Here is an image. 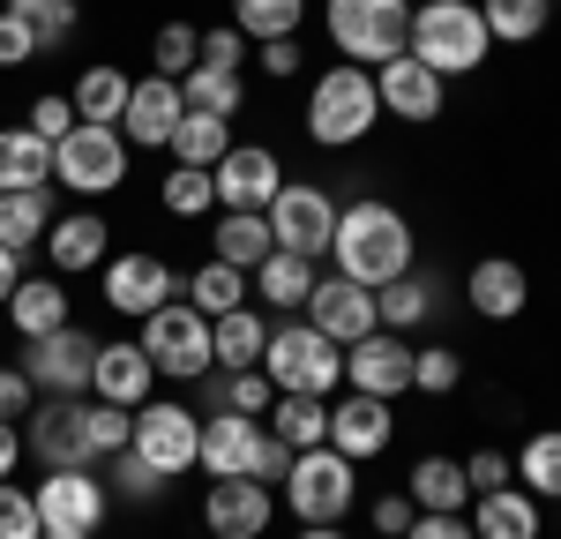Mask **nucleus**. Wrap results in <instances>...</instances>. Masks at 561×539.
I'll use <instances>...</instances> for the list:
<instances>
[{"mask_svg":"<svg viewBox=\"0 0 561 539\" xmlns=\"http://www.w3.org/2000/svg\"><path fill=\"white\" fill-rule=\"evenodd\" d=\"M150 382H158V367H150V353L135 337H113V345H98V359H90V398L121 404V412L150 404Z\"/></svg>","mask_w":561,"mask_h":539,"instance_id":"nucleus-22","label":"nucleus"},{"mask_svg":"<svg viewBox=\"0 0 561 539\" xmlns=\"http://www.w3.org/2000/svg\"><path fill=\"white\" fill-rule=\"evenodd\" d=\"M404 539H479V532H472V517H465V509H420Z\"/></svg>","mask_w":561,"mask_h":539,"instance_id":"nucleus-53","label":"nucleus"},{"mask_svg":"<svg viewBox=\"0 0 561 539\" xmlns=\"http://www.w3.org/2000/svg\"><path fill=\"white\" fill-rule=\"evenodd\" d=\"M142 353H150V367L165 375V382H203L217 367L210 353V314H195L187 300H165L158 314H142V337H135Z\"/></svg>","mask_w":561,"mask_h":539,"instance_id":"nucleus-7","label":"nucleus"},{"mask_svg":"<svg viewBox=\"0 0 561 539\" xmlns=\"http://www.w3.org/2000/svg\"><path fill=\"white\" fill-rule=\"evenodd\" d=\"M45 255H53V277H76V270H105L113 255V232L98 210H68V218H53L45 232Z\"/></svg>","mask_w":561,"mask_h":539,"instance_id":"nucleus-25","label":"nucleus"},{"mask_svg":"<svg viewBox=\"0 0 561 539\" xmlns=\"http://www.w3.org/2000/svg\"><path fill=\"white\" fill-rule=\"evenodd\" d=\"M465 382V359L449 353V345H420L412 353V390H427V398H449Z\"/></svg>","mask_w":561,"mask_h":539,"instance_id":"nucleus-49","label":"nucleus"},{"mask_svg":"<svg viewBox=\"0 0 561 539\" xmlns=\"http://www.w3.org/2000/svg\"><path fill=\"white\" fill-rule=\"evenodd\" d=\"M8 15H23V31L38 38V53L76 38V0H8Z\"/></svg>","mask_w":561,"mask_h":539,"instance_id":"nucleus-46","label":"nucleus"},{"mask_svg":"<svg viewBox=\"0 0 561 539\" xmlns=\"http://www.w3.org/2000/svg\"><path fill=\"white\" fill-rule=\"evenodd\" d=\"M472 532H479V539H539V494H524V488L479 494Z\"/></svg>","mask_w":561,"mask_h":539,"instance_id":"nucleus-31","label":"nucleus"},{"mask_svg":"<svg viewBox=\"0 0 561 539\" xmlns=\"http://www.w3.org/2000/svg\"><path fill=\"white\" fill-rule=\"evenodd\" d=\"M270 240L285 248V255H330V240H337V203H330V187H314V180H285L277 195H270Z\"/></svg>","mask_w":561,"mask_h":539,"instance_id":"nucleus-10","label":"nucleus"},{"mask_svg":"<svg viewBox=\"0 0 561 539\" xmlns=\"http://www.w3.org/2000/svg\"><path fill=\"white\" fill-rule=\"evenodd\" d=\"M135 457H150L165 480H180V472H195V449H203V420L187 412L180 398H150L135 404V435H128Z\"/></svg>","mask_w":561,"mask_h":539,"instance_id":"nucleus-11","label":"nucleus"},{"mask_svg":"<svg viewBox=\"0 0 561 539\" xmlns=\"http://www.w3.org/2000/svg\"><path fill=\"white\" fill-rule=\"evenodd\" d=\"M240 98H248V90H240L232 68H195V76H180V105H187V113H217V121H232Z\"/></svg>","mask_w":561,"mask_h":539,"instance_id":"nucleus-42","label":"nucleus"},{"mask_svg":"<svg viewBox=\"0 0 561 539\" xmlns=\"http://www.w3.org/2000/svg\"><path fill=\"white\" fill-rule=\"evenodd\" d=\"M517 480H524V494H554L561 502V427H539L517 449Z\"/></svg>","mask_w":561,"mask_h":539,"instance_id":"nucleus-44","label":"nucleus"},{"mask_svg":"<svg viewBox=\"0 0 561 539\" xmlns=\"http://www.w3.org/2000/svg\"><path fill=\"white\" fill-rule=\"evenodd\" d=\"M15 465H23V427L0 420V480H15Z\"/></svg>","mask_w":561,"mask_h":539,"instance_id":"nucleus-59","label":"nucleus"},{"mask_svg":"<svg viewBox=\"0 0 561 539\" xmlns=\"http://www.w3.org/2000/svg\"><path fill=\"white\" fill-rule=\"evenodd\" d=\"M23 60H38V38L23 31V15L0 8V68H23Z\"/></svg>","mask_w":561,"mask_h":539,"instance_id":"nucleus-54","label":"nucleus"},{"mask_svg":"<svg viewBox=\"0 0 561 539\" xmlns=\"http://www.w3.org/2000/svg\"><path fill=\"white\" fill-rule=\"evenodd\" d=\"M128 435H135V412H121V404H105V398H83V449H90V465L121 457Z\"/></svg>","mask_w":561,"mask_h":539,"instance_id":"nucleus-43","label":"nucleus"},{"mask_svg":"<svg viewBox=\"0 0 561 539\" xmlns=\"http://www.w3.org/2000/svg\"><path fill=\"white\" fill-rule=\"evenodd\" d=\"M128 76L113 68V60H98V68H83L76 76V90H68V105H76V121H90V128H121V113H128Z\"/></svg>","mask_w":561,"mask_h":539,"instance_id":"nucleus-27","label":"nucleus"},{"mask_svg":"<svg viewBox=\"0 0 561 539\" xmlns=\"http://www.w3.org/2000/svg\"><path fill=\"white\" fill-rule=\"evenodd\" d=\"M262 345H270V322L255 308H232L210 322V353L217 367H262Z\"/></svg>","mask_w":561,"mask_h":539,"instance_id":"nucleus-36","label":"nucleus"},{"mask_svg":"<svg viewBox=\"0 0 561 539\" xmlns=\"http://www.w3.org/2000/svg\"><path fill=\"white\" fill-rule=\"evenodd\" d=\"M38 404V390H31V375L23 367H0V420H15L23 427V412Z\"/></svg>","mask_w":561,"mask_h":539,"instance_id":"nucleus-55","label":"nucleus"},{"mask_svg":"<svg viewBox=\"0 0 561 539\" xmlns=\"http://www.w3.org/2000/svg\"><path fill=\"white\" fill-rule=\"evenodd\" d=\"M322 31L352 68H382L412 45V0H322Z\"/></svg>","mask_w":561,"mask_h":539,"instance_id":"nucleus-5","label":"nucleus"},{"mask_svg":"<svg viewBox=\"0 0 561 539\" xmlns=\"http://www.w3.org/2000/svg\"><path fill=\"white\" fill-rule=\"evenodd\" d=\"M352 457H337V449H293V472H285V509L300 517V525H337L352 509Z\"/></svg>","mask_w":561,"mask_h":539,"instance_id":"nucleus-9","label":"nucleus"},{"mask_svg":"<svg viewBox=\"0 0 561 539\" xmlns=\"http://www.w3.org/2000/svg\"><path fill=\"white\" fill-rule=\"evenodd\" d=\"M53 180H60L68 195H113V187L128 180V135L76 121V128L53 142Z\"/></svg>","mask_w":561,"mask_h":539,"instance_id":"nucleus-8","label":"nucleus"},{"mask_svg":"<svg viewBox=\"0 0 561 539\" xmlns=\"http://www.w3.org/2000/svg\"><path fill=\"white\" fill-rule=\"evenodd\" d=\"M434 300H442V293H434L427 270H404V277H389L382 293H375V308H382V330H420V322L434 314Z\"/></svg>","mask_w":561,"mask_h":539,"instance_id":"nucleus-38","label":"nucleus"},{"mask_svg":"<svg viewBox=\"0 0 561 539\" xmlns=\"http://www.w3.org/2000/svg\"><path fill=\"white\" fill-rule=\"evenodd\" d=\"M412 517H420L412 494H382V502H375V532H382V539H404V532H412Z\"/></svg>","mask_w":561,"mask_h":539,"instance_id":"nucleus-56","label":"nucleus"},{"mask_svg":"<svg viewBox=\"0 0 561 539\" xmlns=\"http://www.w3.org/2000/svg\"><path fill=\"white\" fill-rule=\"evenodd\" d=\"M23 128L38 135V142H60V135L76 128V105H68V90H45V98H31V121Z\"/></svg>","mask_w":561,"mask_h":539,"instance_id":"nucleus-51","label":"nucleus"},{"mask_svg":"<svg viewBox=\"0 0 561 539\" xmlns=\"http://www.w3.org/2000/svg\"><path fill=\"white\" fill-rule=\"evenodd\" d=\"M270 517H277V494L262 488V480H210V494H203L210 539H262Z\"/></svg>","mask_w":561,"mask_h":539,"instance_id":"nucleus-20","label":"nucleus"},{"mask_svg":"<svg viewBox=\"0 0 561 539\" xmlns=\"http://www.w3.org/2000/svg\"><path fill=\"white\" fill-rule=\"evenodd\" d=\"M180 83L173 76H142V83L128 90V113H121V135H128V150H165L180 128Z\"/></svg>","mask_w":561,"mask_h":539,"instance_id":"nucleus-23","label":"nucleus"},{"mask_svg":"<svg viewBox=\"0 0 561 539\" xmlns=\"http://www.w3.org/2000/svg\"><path fill=\"white\" fill-rule=\"evenodd\" d=\"M307 322H314L330 345H359V337L382 330V308H375V293L352 285V277H314V293H307Z\"/></svg>","mask_w":561,"mask_h":539,"instance_id":"nucleus-17","label":"nucleus"},{"mask_svg":"<svg viewBox=\"0 0 561 539\" xmlns=\"http://www.w3.org/2000/svg\"><path fill=\"white\" fill-rule=\"evenodd\" d=\"M404 53H412V60H427L442 83L486 68L494 38H486L479 0H420V8H412V45H404Z\"/></svg>","mask_w":561,"mask_h":539,"instance_id":"nucleus-3","label":"nucleus"},{"mask_svg":"<svg viewBox=\"0 0 561 539\" xmlns=\"http://www.w3.org/2000/svg\"><path fill=\"white\" fill-rule=\"evenodd\" d=\"M345 382L359 390V398H404L412 390V345L397 337V330H375V337H359V345H345Z\"/></svg>","mask_w":561,"mask_h":539,"instance_id":"nucleus-19","label":"nucleus"},{"mask_svg":"<svg viewBox=\"0 0 561 539\" xmlns=\"http://www.w3.org/2000/svg\"><path fill=\"white\" fill-rule=\"evenodd\" d=\"M23 457H38L45 472H90L83 449V398H38L23 412Z\"/></svg>","mask_w":561,"mask_h":539,"instance_id":"nucleus-14","label":"nucleus"},{"mask_svg":"<svg viewBox=\"0 0 561 539\" xmlns=\"http://www.w3.org/2000/svg\"><path fill=\"white\" fill-rule=\"evenodd\" d=\"M300 23H307V0H232V31L248 45L300 38Z\"/></svg>","mask_w":561,"mask_h":539,"instance_id":"nucleus-37","label":"nucleus"},{"mask_svg":"<svg viewBox=\"0 0 561 539\" xmlns=\"http://www.w3.org/2000/svg\"><path fill=\"white\" fill-rule=\"evenodd\" d=\"M300 539H345L337 525H300Z\"/></svg>","mask_w":561,"mask_h":539,"instance_id":"nucleus-61","label":"nucleus"},{"mask_svg":"<svg viewBox=\"0 0 561 539\" xmlns=\"http://www.w3.org/2000/svg\"><path fill=\"white\" fill-rule=\"evenodd\" d=\"M375 90H382V113L404 121V128H427V121H442V105H449V83L434 76L427 60H412V53L382 60L375 68Z\"/></svg>","mask_w":561,"mask_h":539,"instance_id":"nucleus-16","label":"nucleus"},{"mask_svg":"<svg viewBox=\"0 0 561 539\" xmlns=\"http://www.w3.org/2000/svg\"><path fill=\"white\" fill-rule=\"evenodd\" d=\"M38 539H98V532H38Z\"/></svg>","mask_w":561,"mask_h":539,"instance_id":"nucleus-62","label":"nucleus"},{"mask_svg":"<svg viewBox=\"0 0 561 539\" xmlns=\"http://www.w3.org/2000/svg\"><path fill=\"white\" fill-rule=\"evenodd\" d=\"M195 68H203V31H195V23H165V31H158V38H150V76H195Z\"/></svg>","mask_w":561,"mask_h":539,"instance_id":"nucleus-45","label":"nucleus"},{"mask_svg":"<svg viewBox=\"0 0 561 539\" xmlns=\"http://www.w3.org/2000/svg\"><path fill=\"white\" fill-rule=\"evenodd\" d=\"M248 277H255L262 300H270V308H285V314H300L307 293H314V263H307V255H285V248H270Z\"/></svg>","mask_w":561,"mask_h":539,"instance_id":"nucleus-30","label":"nucleus"},{"mask_svg":"<svg viewBox=\"0 0 561 539\" xmlns=\"http://www.w3.org/2000/svg\"><path fill=\"white\" fill-rule=\"evenodd\" d=\"M412 502H420V509H465V502H472V488H465V465H457V457H420V465H412Z\"/></svg>","mask_w":561,"mask_h":539,"instance_id":"nucleus-41","label":"nucleus"},{"mask_svg":"<svg viewBox=\"0 0 561 539\" xmlns=\"http://www.w3.org/2000/svg\"><path fill=\"white\" fill-rule=\"evenodd\" d=\"M510 472H517V465H510L502 449H472V457H465V488H472V494L510 488Z\"/></svg>","mask_w":561,"mask_h":539,"instance_id":"nucleus-52","label":"nucleus"},{"mask_svg":"<svg viewBox=\"0 0 561 539\" xmlns=\"http://www.w3.org/2000/svg\"><path fill=\"white\" fill-rule=\"evenodd\" d=\"M0 8H8V0H0Z\"/></svg>","mask_w":561,"mask_h":539,"instance_id":"nucleus-63","label":"nucleus"},{"mask_svg":"<svg viewBox=\"0 0 561 539\" xmlns=\"http://www.w3.org/2000/svg\"><path fill=\"white\" fill-rule=\"evenodd\" d=\"M15 187H53V142H38L31 128H0V195Z\"/></svg>","mask_w":561,"mask_h":539,"instance_id":"nucleus-32","label":"nucleus"},{"mask_svg":"<svg viewBox=\"0 0 561 539\" xmlns=\"http://www.w3.org/2000/svg\"><path fill=\"white\" fill-rule=\"evenodd\" d=\"M270 435H277L285 449H322L330 443V398L277 390V398H270Z\"/></svg>","mask_w":561,"mask_h":539,"instance_id":"nucleus-28","label":"nucleus"},{"mask_svg":"<svg viewBox=\"0 0 561 539\" xmlns=\"http://www.w3.org/2000/svg\"><path fill=\"white\" fill-rule=\"evenodd\" d=\"M15 285H23V255H15V248H0V308H8V293H15Z\"/></svg>","mask_w":561,"mask_h":539,"instance_id":"nucleus-60","label":"nucleus"},{"mask_svg":"<svg viewBox=\"0 0 561 539\" xmlns=\"http://www.w3.org/2000/svg\"><path fill=\"white\" fill-rule=\"evenodd\" d=\"M31 494H38L45 532H98L113 517V494H105L98 472H45Z\"/></svg>","mask_w":561,"mask_h":539,"instance_id":"nucleus-15","label":"nucleus"},{"mask_svg":"<svg viewBox=\"0 0 561 539\" xmlns=\"http://www.w3.org/2000/svg\"><path fill=\"white\" fill-rule=\"evenodd\" d=\"M45 232H53V187H15V195H0V248H38Z\"/></svg>","mask_w":561,"mask_h":539,"instance_id":"nucleus-34","label":"nucleus"},{"mask_svg":"<svg viewBox=\"0 0 561 539\" xmlns=\"http://www.w3.org/2000/svg\"><path fill=\"white\" fill-rule=\"evenodd\" d=\"M210 180H217V210H270V195L285 187V165L262 142H232L210 165Z\"/></svg>","mask_w":561,"mask_h":539,"instance_id":"nucleus-18","label":"nucleus"},{"mask_svg":"<svg viewBox=\"0 0 561 539\" xmlns=\"http://www.w3.org/2000/svg\"><path fill=\"white\" fill-rule=\"evenodd\" d=\"M479 15H486V38L494 45H531L554 23V0H479Z\"/></svg>","mask_w":561,"mask_h":539,"instance_id":"nucleus-40","label":"nucleus"},{"mask_svg":"<svg viewBox=\"0 0 561 539\" xmlns=\"http://www.w3.org/2000/svg\"><path fill=\"white\" fill-rule=\"evenodd\" d=\"M45 517H38V494L15 488V480H0V539H38Z\"/></svg>","mask_w":561,"mask_h":539,"instance_id":"nucleus-50","label":"nucleus"},{"mask_svg":"<svg viewBox=\"0 0 561 539\" xmlns=\"http://www.w3.org/2000/svg\"><path fill=\"white\" fill-rule=\"evenodd\" d=\"M240 60H248V38L240 31H203V68H232L240 76Z\"/></svg>","mask_w":561,"mask_h":539,"instance_id":"nucleus-57","label":"nucleus"},{"mask_svg":"<svg viewBox=\"0 0 561 539\" xmlns=\"http://www.w3.org/2000/svg\"><path fill=\"white\" fill-rule=\"evenodd\" d=\"M262 76L293 83V76H300V38H277V45H262Z\"/></svg>","mask_w":561,"mask_h":539,"instance_id":"nucleus-58","label":"nucleus"},{"mask_svg":"<svg viewBox=\"0 0 561 539\" xmlns=\"http://www.w3.org/2000/svg\"><path fill=\"white\" fill-rule=\"evenodd\" d=\"M248 285H255V277H248V270H232V263H203V270H187V285H180V300H187V308L195 314H232V308H248Z\"/></svg>","mask_w":561,"mask_h":539,"instance_id":"nucleus-29","label":"nucleus"},{"mask_svg":"<svg viewBox=\"0 0 561 539\" xmlns=\"http://www.w3.org/2000/svg\"><path fill=\"white\" fill-rule=\"evenodd\" d=\"M180 277L165 255H150V248H128V255H105L98 270V293H105V308L113 314H158L165 300H180Z\"/></svg>","mask_w":561,"mask_h":539,"instance_id":"nucleus-12","label":"nucleus"},{"mask_svg":"<svg viewBox=\"0 0 561 539\" xmlns=\"http://www.w3.org/2000/svg\"><path fill=\"white\" fill-rule=\"evenodd\" d=\"M382 121V90H375V68H322L314 90H307V135L322 142V150H359L367 135Z\"/></svg>","mask_w":561,"mask_h":539,"instance_id":"nucleus-2","label":"nucleus"},{"mask_svg":"<svg viewBox=\"0 0 561 539\" xmlns=\"http://www.w3.org/2000/svg\"><path fill=\"white\" fill-rule=\"evenodd\" d=\"M173 165H195V173H210L217 158L232 150V121H217V113H180V128H173Z\"/></svg>","mask_w":561,"mask_h":539,"instance_id":"nucleus-35","label":"nucleus"},{"mask_svg":"<svg viewBox=\"0 0 561 539\" xmlns=\"http://www.w3.org/2000/svg\"><path fill=\"white\" fill-rule=\"evenodd\" d=\"M76 308H68V277H23L15 293H8V330H23V337H53V330H68Z\"/></svg>","mask_w":561,"mask_h":539,"instance_id":"nucleus-26","label":"nucleus"},{"mask_svg":"<svg viewBox=\"0 0 561 539\" xmlns=\"http://www.w3.org/2000/svg\"><path fill=\"white\" fill-rule=\"evenodd\" d=\"M270 248H277V240H270V218H262V210H225L217 232H210V255L232 263V270H255Z\"/></svg>","mask_w":561,"mask_h":539,"instance_id":"nucleus-33","label":"nucleus"},{"mask_svg":"<svg viewBox=\"0 0 561 539\" xmlns=\"http://www.w3.org/2000/svg\"><path fill=\"white\" fill-rule=\"evenodd\" d=\"M389 435H397V412H389V398H359V390H345V398L330 404V449H337V457H352V465L382 457Z\"/></svg>","mask_w":561,"mask_h":539,"instance_id":"nucleus-21","label":"nucleus"},{"mask_svg":"<svg viewBox=\"0 0 561 539\" xmlns=\"http://www.w3.org/2000/svg\"><path fill=\"white\" fill-rule=\"evenodd\" d=\"M330 255H337V277L382 293L389 277L412 270V225H404V210H389V203H352V210H337Z\"/></svg>","mask_w":561,"mask_h":539,"instance_id":"nucleus-1","label":"nucleus"},{"mask_svg":"<svg viewBox=\"0 0 561 539\" xmlns=\"http://www.w3.org/2000/svg\"><path fill=\"white\" fill-rule=\"evenodd\" d=\"M113 465V480H121V502H135V509H158V494L173 488L150 457H135V449H121V457H105Z\"/></svg>","mask_w":561,"mask_h":539,"instance_id":"nucleus-48","label":"nucleus"},{"mask_svg":"<svg viewBox=\"0 0 561 539\" xmlns=\"http://www.w3.org/2000/svg\"><path fill=\"white\" fill-rule=\"evenodd\" d=\"M465 300H472L486 322H517V314L531 308V277H524V263H510V255H486V263L465 270Z\"/></svg>","mask_w":561,"mask_h":539,"instance_id":"nucleus-24","label":"nucleus"},{"mask_svg":"<svg viewBox=\"0 0 561 539\" xmlns=\"http://www.w3.org/2000/svg\"><path fill=\"white\" fill-rule=\"evenodd\" d=\"M195 465H203L210 480H262V488H277V480L293 472V449L277 443L262 420L210 412V420H203V449H195Z\"/></svg>","mask_w":561,"mask_h":539,"instance_id":"nucleus-4","label":"nucleus"},{"mask_svg":"<svg viewBox=\"0 0 561 539\" xmlns=\"http://www.w3.org/2000/svg\"><path fill=\"white\" fill-rule=\"evenodd\" d=\"M90 359H98V337H83L76 322L53 330V337H23V375L38 398H90Z\"/></svg>","mask_w":561,"mask_h":539,"instance_id":"nucleus-13","label":"nucleus"},{"mask_svg":"<svg viewBox=\"0 0 561 539\" xmlns=\"http://www.w3.org/2000/svg\"><path fill=\"white\" fill-rule=\"evenodd\" d=\"M262 375H270V390H300V398H330L337 382H345V345H330L314 322H277L270 330V345H262Z\"/></svg>","mask_w":561,"mask_h":539,"instance_id":"nucleus-6","label":"nucleus"},{"mask_svg":"<svg viewBox=\"0 0 561 539\" xmlns=\"http://www.w3.org/2000/svg\"><path fill=\"white\" fill-rule=\"evenodd\" d=\"M158 203H165L173 218H203V210H217V180L195 173V165H173L165 187H158Z\"/></svg>","mask_w":561,"mask_h":539,"instance_id":"nucleus-47","label":"nucleus"},{"mask_svg":"<svg viewBox=\"0 0 561 539\" xmlns=\"http://www.w3.org/2000/svg\"><path fill=\"white\" fill-rule=\"evenodd\" d=\"M203 398H210V412H240V420H262L277 390H270V375H262V367H217Z\"/></svg>","mask_w":561,"mask_h":539,"instance_id":"nucleus-39","label":"nucleus"}]
</instances>
